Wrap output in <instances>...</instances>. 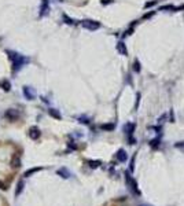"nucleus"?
<instances>
[{
	"instance_id": "f257e3e1",
	"label": "nucleus",
	"mask_w": 184,
	"mask_h": 206,
	"mask_svg": "<svg viewBox=\"0 0 184 206\" xmlns=\"http://www.w3.org/2000/svg\"><path fill=\"white\" fill-rule=\"evenodd\" d=\"M7 54H8L10 59L13 61V70L14 72H18L19 69L25 65V63L29 62V59L22 56V55L17 54V52H14V51H7Z\"/></svg>"
},
{
	"instance_id": "f03ea898",
	"label": "nucleus",
	"mask_w": 184,
	"mask_h": 206,
	"mask_svg": "<svg viewBox=\"0 0 184 206\" xmlns=\"http://www.w3.org/2000/svg\"><path fill=\"white\" fill-rule=\"evenodd\" d=\"M125 180H126V183H128V186H129V188L132 190V193L135 194V195H140V190L139 187H137V183H136V180L130 176V173H128L126 172L125 173Z\"/></svg>"
},
{
	"instance_id": "7ed1b4c3",
	"label": "nucleus",
	"mask_w": 184,
	"mask_h": 206,
	"mask_svg": "<svg viewBox=\"0 0 184 206\" xmlns=\"http://www.w3.org/2000/svg\"><path fill=\"white\" fill-rule=\"evenodd\" d=\"M81 25L85 28V29H88V30H96V29L100 28V22L92 21V19H84V21L81 22Z\"/></svg>"
},
{
	"instance_id": "20e7f679",
	"label": "nucleus",
	"mask_w": 184,
	"mask_h": 206,
	"mask_svg": "<svg viewBox=\"0 0 184 206\" xmlns=\"http://www.w3.org/2000/svg\"><path fill=\"white\" fill-rule=\"evenodd\" d=\"M19 116H21V114H19V111L17 110V109H8V110L4 113V117L7 118V120H10V121L18 120Z\"/></svg>"
},
{
	"instance_id": "39448f33",
	"label": "nucleus",
	"mask_w": 184,
	"mask_h": 206,
	"mask_svg": "<svg viewBox=\"0 0 184 206\" xmlns=\"http://www.w3.org/2000/svg\"><path fill=\"white\" fill-rule=\"evenodd\" d=\"M40 136H41V132L37 126H32L30 129H29V138H30L32 140H37Z\"/></svg>"
},
{
	"instance_id": "423d86ee",
	"label": "nucleus",
	"mask_w": 184,
	"mask_h": 206,
	"mask_svg": "<svg viewBox=\"0 0 184 206\" xmlns=\"http://www.w3.org/2000/svg\"><path fill=\"white\" fill-rule=\"evenodd\" d=\"M56 175L61 176V177H63V179H69V177L72 176V173H70L66 168H59V169L56 170Z\"/></svg>"
},
{
	"instance_id": "0eeeda50",
	"label": "nucleus",
	"mask_w": 184,
	"mask_h": 206,
	"mask_svg": "<svg viewBox=\"0 0 184 206\" xmlns=\"http://www.w3.org/2000/svg\"><path fill=\"white\" fill-rule=\"evenodd\" d=\"M49 11V4H48V0H43V4H41L40 8V17H44L47 15Z\"/></svg>"
},
{
	"instance_id": "6e6552de",
	"label": "nucleus",
	"mask_w": 184,
	"mask_h": 206,
	"mask_svg": "<svg viewBox=\"0 0 184 206\" xmlns=\"http://www.w3.org/2000/svg\"><path fill=\"white\" fill-rule=\"evenodd\" d=\"M116 157H117V159H118V161H120V162H125L126 159H128V155H126L125 150H122V148H120V150L117 151Z\"/></svg>"
},
{
	"instance_id": "1a4fd4ad",
	"label": "nucleus",
	"mask_w": 184,
	"mask_h": 206,
	"mask_svg": "<svg viewBox=\"0 0 184 206\" xmlns=\"http://www.w3.org/2000/svg\"><path fill=\"white\" fill-rule=\"evenodd\" d=\"M117 51H118L121 55H128V49H126V45H125L124 41L117 43Z\"/></svg>"
},
{
	"instance_id": "9d476101",
	"label": "nucleus",
	"mask_w": 184,
	"mask_h": 206,
	"mask_svg": "<svg viewBox=\"0 0 184 206\" xmlns=\"http://www.w3.org/2000/svg\"><path fill=\"white\" fill-rule=\"evenodd\" d=\"M23 188H25V183H23V180H19L18 183H17V188H15V193H14V195H15V197H19V195L22 194Z\"/></svg>"
},
{
	"instance_id": "9b49d317",
	"label": "nucleus",
	"mask_w": 184,
	"mask_h": 206,
	"mask_svg": "<svg viewBox=\"0 0 184 206\" xmlns=\"http://www.w3.org/2000/svg\"><path fill=\"white\" fill-rule=\"evenodd\" d=\"M135 128H136L135 124H132V122H128V124H125V126H124V131H125V133L128 135V136H132V133H133Z\"/></svg>"
},
{
	"instance_id": "f8f14e48",
	"label": "nucleus",
	"mask_w": 184,
	"mask_h": 206,
	"mask_svg": "<svg viewBox=\"0 0 184 206\" xmlns=\"http://www.w3.org/2000/svg\"><path fill=\"white\" fill-rule=\"evenodd\" d=\"M23 95H25L26 99H29V100H33V99H35V95L32 92L30 87H23Z\"/></svg>"
},
{
	"instance_id": "ddd939ff",
	"label": "nucleus",
	"mask_w": 184,
	"mask_h": 206,
	"mask_svg": "<svg viewBox=\"0 0 184 206\" xmlns=\"http://www.w3.org/2000/svg\"><path fill=\"white\" fill-rule=\"evenodd\" d=\"M41 169H43L41 166H37V168H30L29 170H26V172L23 173V176H25V177H30L32 175H35V173H37V172H40Z\"/></svg>"
},
{
	"instance_id": "4468645a",
	"label": "nucleus",
	"mask_w": 184,
	"mask_h": 206,
	"mask_svg": "<svg viewBox=\"0 0 184 206\" xmlns=\"http://www.w3.org/2000/svg\"><path fill=\"white\" fill-rule=\"evenodd\" d=\"M48 114L51 117H54L55 120H61V118H62V114H61L58 110H55V109H48Z\"/></svg>"
},
{
	"instance_id": "2eb2a0df",
	"label": "nucleus",
	"mask_w": 184,
	"mask_h": 206,
	"mask_svg": "<svg viewBox=\"0 0 184 206\" xmlns=\"http://www.w3.org/2000/svg\"><path fill=\"white\" fill-rule=\"evenodd\" d=\"M11 166L13 168H19L21 166V158L18 155H14L13 159H11Z\"/></svg>"
},
{
	"instance_id": "dca6fc26",
	"label": "nucleus",
	"mask_w": 184,
	"mask_h": 206,
	"mask_svg": "<svg viewBox=\"0 0 184 206\" xmlns=\"http://www.w3.org/2000/svg\"><path fill=\"white\" fill-rule=\"evenodd\" d=\"M88 165H90L91 169H96V168H99V166L102 165V162L100 161H88Z\"/></svg>"
},
{
	"instance_id": "f3484780",
	"label": "nucleus",
	"mask_w": 184,
	"mask_h": 206,
	"mask_svg": "<svg viewBox=\"0 0 184 206\" xmlns=\"http://www.w3.org/2000/svg\"><path fill=\"white\" fill-rule=\"evenodd\" d=\"M1 88L6 91V92H8L10 90H11V84H10L8 80H4L3 83H1Z\"/></svg>"
},
{
	"instance_id": "a211bd4d",
	"label": "nucleus",
	"mask_w": 184,
	"mask_h": 206,
	"mask_svg": "<svg viewBox=\"0 0 184 206\" xmlns=\"http://www.w3.org/2000/svg\"><path fill=\"white\" fill-rule=\"evenodd\" d=\"M100 128H102L103 131H113L114 128H116V125H114V124H103Z\"/></svg>"
},
{
	"instance_id": "6ab92c4d",
	"label": "nucleus",
	"mask_w": 184,
	"mask_h": 206,
	"mask_svg": "<svg viewBox=\"0 0 184 206\" xmlns=\"http://www.w3.org/2000/svg\"><path fill=\"white\" fill-rule=\"evenodd\" d=\"M63 19H65V22L68 23V25H73V23H74V21H73L72 18H69L68 15H63Z\"/></svg>"
},
{
	"instance_id": "aec40b11",
	"label": "nucleus",
	"mask_w": 184,
	"mask_h": 206,
	"mask_svg": "<svg viewBox=\"0 0 184 206\" xmlns=\"http://www.w3.org/2000/svg\"><path fill=\"white\" fill-rule=\"evenodd\" d=\"M129 170H130V172H133V170H135V155H133V157H132V159H130Z\"/></svg>"
},
{
	"instance_id": "412c9836",
	"label": "nucleus",
	"mask_w": 184,
	"mask_h": 206,
	"mask_svg": "<svg viewBox=\"0 0 184 206\" xmlns=\"http://www.w3.org/2000/svg\"><path fill=\"white\" fill-rule=\"evenodd\" d=\"M158 143H159V139H154V140H151V142H150V146H151L153 148H155L158 146Z\"/></svg>"
},
{
	"instance_id": "4be33fe9",
	"label": "nucleus",
	"mask_w": 184,
	"mask_h": 206,
	"mask_svg": "<svg viewBox=\"0 0 184 206\" xmlns=\"http://www.w3.org/2000/svg\"><path fill=\"white\" fill-rule=\"evenodd\" d=\"M155 4H157V1H155V0H153V1H148V3H146V4H144V8L153 7V6H155Z\"/></svg>"
},
{
	"instance_id": "5701e85b",
	"label": "nucleus",
	"mask_w": 184,
	"mask_h": 206,
	"mask_svg": "<svg viewBox=\"0 0 184 206\" xmlns=\"http://www.w3.org/2000/svg\"><path fill=\"white\" fill-rule=\"evenodd\" d=\"M133 69H135V72H140V63H139V61H135V63H133Z\"/></svg>"
},
{
	"instance_id": "b1692460",
	"label": "nucleus",
	"mask_w": 184,
	"mask_h": 206,
	"mask_svg": "<svg viewBox=\"0 0 184 206\" xmlns=\"http://www.w3.org/2000/svg\"><path fill=\"white\" fill-rule=\"evenodd\" d=\"M78 121L80 122H84V124H88V118H85V117H80V118H78Z\"/></svg>"
},
{
	"instance_id": "393cba45",
	"label": "nucleus",
	"mask_w": 184,
	"mask_h": 206,
	"mask_svg": "<svg viewBox=\"0 0 184 206\" xmlns=\"http://www.w3.org/2000/svg\"><path fill=\"white\" fill-rule=\"evenodd\" d=\"M69 148H72V150H76L77 146H76L74 143H73V142H70V143H69Z\"/></svg>"
},
{
	"instance_id": "a878e982",
	"label": "nucleus",
	"mask_w": 184,
	"mask_h": 206,
	"mask_svg": "<svg viewBox=\"0 0 184 206\" xmlns=\"http://www.w3.org/2000/svg\"><path fill=\"white\" fill-rule=\"evenodd\" d=\"M165 118H166V114H164L162 117H159V118H158V122H159V124H161V122H164V120H165Z\"/></svg>"
},
{
	"instance_id": "bb28decb",
	"label": "nucleus",
	"mask_w": 184,
	"mask_h": 206,
	"mask_svg": "<svg viewBox=\"0 0 184 206\" xmlns=\"http://www.w3.org/2000/svg\"><path fill=\"white\" fill-rule=\"evenodd\" d=\"M113 3V0H102V4H110Z\"/></svg>"
},
{
	"instance_id": "cd10ccee",
	"label": "nucleus",
	"mask_w": 184,
	"mask_h": 206,
	"mask_svg": "<svg viewBox=\"0 0 184 206\" xmlns=\"http://www.w3.org/2000/svg\"><path fill=\"white\" fill-rule=\"evenodd\" d=\"M0 190H6V186H4V183H1V181H0Z\"/></svg>"
},
{
	"instance_id": "c85d7f7f",
	"label": "nucleus",
	"mask_w": 184,
	"mask_h": 206,
	"mask_svg": "<svg viewBox=\"0 0 184 206\" xmlns=\"http://www.w3.org/2000/svg\"><path fill=\"white\" fill-rule=\"evenodd\" d=\"M179 10H184V4H183V6H180V7H179Z\"/></svg>"
}]
</instances>
